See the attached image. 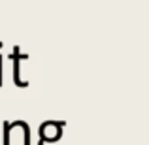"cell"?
Listing matches in <instances>:
<instances>
[{"label": "cell", "instance_id": "cell-1", "mask_svg": "<svg viewBox=\"0 0 149 145\" xmlns=\"http://www.w3.org/2000/svg\"><path fill=\"white\" fill-rule=\"evenodd\" d=\"M4 128H6V139H4V145H10V123L4 124Z\"/></svg>", "mask_w": 149, "mask_h": 145}]
</instances>
